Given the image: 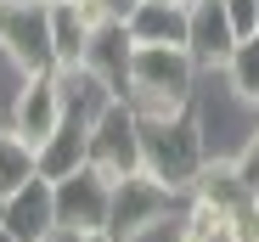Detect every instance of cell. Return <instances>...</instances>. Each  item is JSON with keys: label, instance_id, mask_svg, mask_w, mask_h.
Listing matches in <instances>:
<instances>
[{"label": "cell", "instance_id": "277c9868", "mask_svg": "<svg viewBox=\"0 0 259 242\" xmlns=\"http://www.w3.org/2000/svg\"><path fill=\"white\" fill-rule=\"evenodd\" d=\"M91 164H96L107 180H124V175L147 169V152H141V118H136V107H130L124 96L107 102V107L91 118Z\"/></svg>", "mask_w": 259, "mask_h": 242}, {"label": "cell", "instance_id": "d6986e66", "mask_svg": "<svg viewBox=\"0 0 259 242\" xmlns=\"http://www.w3.org/2000/svg\"><path fill=\"white\" fill-rule=\"evenodd\" d=\"M220 242H259V197H248L242 209L226 214V236Z\"/></svg>", "mask_w": 259, "mask_h": 242}, {"label": "cell", "instance_id": "ba28073f", "mask_svg": "<svg viewBox=\"0 0 259 242\" xmlns=\"http://www.w3.org/2000/svg\"><path fill=\"white\" fill-rule=\"evenodd\" d=\"M0 231L12 242H57V186L34 175L12 197H0Z\"/></svg>", "mask_w": 259, "mask_h": 242}, {"label": "cell", "instance_id": "cb8c5ba5", "mask_svg": "<svg viewBox=\"0 0 259 242\" xmlns=\"http://www.w3.org/2000/svg\"><path fill=\"white\" fill-rule=\"evenodd\" d=\"M57 242H113L107 231H96V236H57Z\"/></svg>", "mask_w": 259, "mask_h": 242}, {"label": "cell", "instance_id": "52a82bcc", "mask_svg": "<svg viewBox=\"0 0 259 242\" xmlns=\"http://www.w3.org/2000/svg\"><path fill=\"white\" fill-rule=\"evenodd\" d=\"M62 118H68V96H62V79L57 68L51 73H28L23 79V90L12 96V130L39 152L57 130H62Z\"/></svg>", "mask_w": 259, "mask_h": 242}, {"label": "cell", "instance_id": "7c38bea8", "mask_svg": "<svg viewBox=\"0 0 259 242\" xmlns=\"http://www.w3.org/2000/svg\"><path fill=\"white\" fill-rule=\"evenodd\" d=\"M186 23H192V0H141L124 28L136 45H186Z\"/></svg>", "mask_w": 259, "mask_h": 242}, {"label": "cell", "instance_id": "9a60e30c", "mask_svg": "<svg viewBox=\"0 0 259 242\" xmlns=\"http://www.w3.org/2000/svg\"><path fill=\"white\" fill-rule=\"evenodd\" d=\"M226 90L242 107H259V28L231 45V57H226Z\"/></svg>", "mask_w": 259, "mask_h": 242}, {"label": "cell", "instance_id": "7a4b0ae2", "mask_svg": "<svg viewBox=\"0 0 259 242\" xmlns=\"http://www.w3.org/2000/svg\"><path fill=\"white\" fill-rule=\"evenodd\" d=\"M181 209H186V191L163 186L152 169H136V175L113 180V214H107V236H113V242H141L147 231H158L169 214H181Z\"/></svg>", "mask_w": 259, "mask_h": 242}, {"label": "cell", "instance_id": "3957f363", "mask_svg": "<svg viewBox=\"0 0 259 242\" xmlns=\"http://www.w3.org/2000/svg\"><path fill=\"white\" fill-rule=\"evenodd\" d=\"M141 152H147V169H152L163 186H175V191H192L197 169L208 164V141H203V130L192 124V113L141 124Z\"/></svg>", "mask_w": 259, "mask_h": 242}, {"label": "cell", "instance_id": "44dd1931", "mask_svg": "<svg viewBox=\"0 0 259 242\" xmlns=\"http://www.w3.org/2000/svg\"><path fill=\"white\" fill-rule=\"evenodd\" d=\"M226 17H231L237 39H242V34H253V28H259V0H226Z\"/></svg>", "mask_w": 259, "mask_h": 242}, {"label": "cell", "instance_id": "8fae6325", "mask_svg": "<svg viewBox=\"0 0 259 242\" xmlns=\"http://www.w3.org/2000/svg\"><path fill=\"white\" fill-rule=\"evenodd\" d=\"M130 51H136L130 28L113 23V17H102L96 34H91V51H84V68H91L113 96H130Z\"/></svg>", "mask_w": 259, "mask_h": 242}, {"label": "cell", "instance_id": "9c48e42d", "mask_svg": "<svg viewBox=\"0 0 259 242\" xmlns=\"http://www.w3.org/2000/svg\"><path fill=\"white\" fill-rule=\"evenodd\" d=\"M51 6V57L57 68H79L84 51H91V34L102 23L96 0H46Z\"/></svg>", "mask_w": 259, "mask_h": 242}, {"label": "cell", "instance_id": "e0dca14e", "mask_svg": "<svg viewBox=\"0 0 259 242\" xmlns=\"http://www.w3.org/2000/svg\"><path fill=\"white\" fill-rule=\"evenodd\" d=\"M39 169H34V147L12 130V124H0V197H12L17 186H28Z\"/></svg>", "mask_w": 259, "mask_h": 242}, {"label": "cell", "instance_id": "5bb4252c", "mask_svg": "<svg viewBox=\"0 0 259 242\" xmlns=\"http://www.w3.org/2000/svg\"><path fill=\"white\" fill-rule=\"evenodd\" d=\"M192 197H208L220 214H231V209H242V203H248L253 191L242 186V175H237L231 158H214V152H208V164H203V169H197V180H192Z\"/></svg>", "mask_w": 259, "mask_h": 242}, {"label": "cell", "instance_id": "2e32d148", "mask_svg": "<svg viewBox=\"0 0 259 242\" xmlns=\"http://www.w3.org/2000/svg\"><path fill=\"white\" fill-rule=\"evenodd\" d=\"M57 79H62V96H68V113H79V118H96L107 102H118L107 85H102V79L91 73V68H57Z\"/></svg>", "mask_w": 259, "mask_h": 242}, {"label": "cell", "instance_id": "6da1fadb", "mask_svg": "<svg viewBox=\"0 0 259 242\" xmlns=\"http://www.w3.org/2000/svg\"><path fill=\"white\" fill-rule=\"evenodd\" d=\"M192 79H197V57L186 45H136L130 51V107L141 124L152 118H175L192 107Z\"/></svg>", "mask_w": 259, "mask_h": 242}, {"label": "cell", "instance_id": "603a6c76", "mask_svg": "<svg viewBox=\"0 0 259 242\" xmlns=\"http://www.w3.org/2000/svg\"><path fill=\"white\" fill-rule=\"evenodd\" d=\"M175 242H214V236H203V231H192V225H181V231H175Z\"/></svg>", "mask_w": 259, "mask_h": 242}, {"label": "cell", "instance_id": "484cf974", "mask_svg": "<svg viewBox=\"0 0 259 242\" xmlns=\"http://www.w3.org/2000/svg\"><path fill=\"white\" fill-rule=\"evenodd\" d=\"M0 6H6V0H0Z\"/></svg>", "mask_w": 259, "mask_h": 242}, {"label": "cell", "instance_id": "8992f818", "mask_svg": "<svg viewBox=\"0 0 259 242\" xmlns=\"http://www.w3.org/2000/svg\"><path fill=\"white\" fill-rule=\"evenodd\" d=\"M57 186V236H96L107 231V214H113V180L96 169V164H84Z\"/></svg>", "mask_w": 259, "mask_h": 242}, {"label": "cell", "instance_id": "5b68a950", "mask_svg": "<svg viewBox=\"0 0 259 242\" xmlns=\"http://www.w3.org/2000/svg\"><path fill=\"white\" fill-rule=\"evenodd\" d=\"M0 51L17 62V73H51V6L46 0H6L0 6Z\"/></svg>", "mask_w": 259, "mask_h": 242}, {"label": "cell", "instance_id": "ac0fdd59", "mask_svg": "<svg viewBox=\"0 0 259 242\" xmlns=\"http://www.w3.org/2000/svg\"><path fill=\"white\" fill-rule=\"evenodd\" d=\"M181 225H192V231H203V236H214V242L226 236V214L214 209L208 197H192V191H186V214H181Z\"/></svg>", "mask_w": 259, "mask_h": 242}, {"label": "cell", "instance_id": "7402d4cb", "mask_svg": "<svg viewBox=\"0 0 259 242\" xmlns=\"http://www.w3.org/2000/svg\"><path fill=\"white\" fill-rule=\"evenodd\" d=\"M141 0H96V12L102 17H113V23H130V12H136Z\"/></svg>", "mask_w": 259, "mask_h": 242}, {"label": "cell", "instance_id": "4fadbf2b", "mask_svg": "<svg viewBox=\"0 0 259 242\" xmlns=\"http://www.w3.org/2000/svg\"><path fill=\"white\" fill-rule=\"evenodd\" d=\"M84 164H91V118L68 113L62 130L34 152V169L46 175V180H62V175H73V169H84Z\"/></svg>", "mask_w": 259, "mask_h": 242}, {"label": "cell", "instance_id": "d4e9b609", "mask_svg": "<svg viewBox=\"0 0 259 242\" xmlns=\"http://www.w3.org/2000/svg\"><path fill=\"white\" fill-rule=\"evenodd\" d=\"M0 242H12V236H6V231H0Z\"/></svg>", "mask_w": 259, "mask_h": 242}, {"label": "cell", "instance_id": "30bf717a", "mask_svg": "<svg viewBox=\"0 0 259 242\" xmlns=\"http://www.w3.org/2000/svg\"><path fill=\"white\" fill-rule=\"evenodd\" d=\"M237 45V28L226 17V0H192V23H186V51L197 57V68H226Z\"/></svg>", "mask_w": 259, "mask_h": 242}, {"label": "cell", "instance_id": "ffe728a7", "mask_svg": "<svg viewBox=\"0 0 259 242\" xmlns=\"http://www.w3.org/2000/svg\"><path fill=\"white\" fill-rule=\"evenodd\" d=\"M231 164H237V175H242V186H248V191L259 197V130H253V135H248V141H242V147L231 152Z\"/></svg>", "mask_w": 259, "mask_h": 242}]
</instances>
